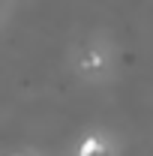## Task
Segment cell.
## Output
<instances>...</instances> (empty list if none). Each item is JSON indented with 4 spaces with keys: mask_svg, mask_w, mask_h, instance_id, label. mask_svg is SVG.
Returning <instances> with one entry per match:
<instances>
[{
    "mask_svg": "<svg viewBox=\"0 0 153 156\" xmlns=\"http://www.w3.org/2000/svg\"><path fill=\"white\" fill-rule=\"evenodd\" d=\"M102 150V144L96 141V138H87L84 144H81V150H78V156H93V153H99Z\"/></svg>",
    "mask_w": 153,
    "mask_h": 156,
    "instance_id": "obj_1",
    "label": "cell"
},
{
    "mask_svg": "<svg viewBox=\"0 0 153 156\" xmlns=\"http://www.w3.org/2000/svg\"><path fill=\"white\" fill-rule=\"evenodd\" d=\"M18 156H21V153H18Z\"/></svg>",
    "mask_w": 153,
    "mask_h": 156,
    "instance_id": "obj_2",
    "label": "cell"
}]
</instances>
